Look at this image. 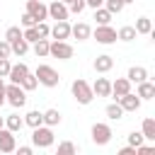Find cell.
<instances>
[{"mask_svg":"<svg viewBox=\"0 0 155 155\" xmlns=\"http://www.w3.org/2000/svg\"><path fill=\"white\" fill-rule=\"evenodd\" d=\"M70 92H73V97H75V102L78 104H82V107H87L92 99H94V92H92V85L87 82V80H82V78H78V80H73V85H70Z\"/></svg>","mask_w":155,"mask_h":155,"instance_id":"obj_1","label":"cell"},{"mask_svg":"<svg viewBox=\"0 0 155 155\" xmlns=\"http://www.w3.org/2000/svg\"><path fill=\"white\" fill-rule=\"evenodd\" d=\"M34 75H36L39 85H44V87H58V82H61L58 70H56V68H51V65H39Z\"/></svg>","mask_w":155,"mask_h":155,"instance_id":"obj_2","label":"cell"},{"mask_svg":"<svg viewBox=\"0 0 155 155\" xmlns=\"http://www.w3.org/2000/svg\"><path fill=\"white\" fill-rule=\"evenodd\" d=\"M5 102L12 104L15 109L24 107V104H27V92L22 90V85H15V82L5 85Z\"/></svg>","mask_w":155,"mask_h":155,"instance_id":"obj_3","label":"cell"},{"mask_svg":"<svg viewBox=\"0 0 155 155\" xmlns=\"http://www.w3.org/2000/svg\"><path fill=\"white\" fill-rule=\"evenodd\" d=\"M31 143L36 148H51L53 145V131H51V126L41 124L36 128H31Z\"/></svg>","mask_w":155,"mask_h":155,"instance_id":"obj_4","label":"cell"},{"mask_svg":"<svg viewBox=\"0 0 155 155\" xmlns=\"http://www.w3.org/2000/svg\"><path fill=\"white\" fill-rule=\"evenodd\" d=\"M48 56H53V58H58V61H70V58H73V46H70L68 41L53 39V41H48Z\"/></svg>","mask_w":155,"mask_h":155,"instance_id":"obj_5","label":"cell"},{"mask_svg":"<svg viewBox=\"0 0 155 155\" xmlns=\"http://www.w3.org/2000/svg\"><path fill=\"white\" fill-rule=\"evenodd\" d=\"M90 136H92V143H94V145H107L114 133H111L109 124H94L92 131H90Z\"/></svg>","mask_w":155,"mask_h":155,"instance_id":"obj_6","label":"cell"},{"mask_svg":"<svg viewBox=\"0 0 155 155\" xmlns=\"http://www.w3.org/2000/svg\"><path fill=\"white\" fill-rule=\"evenodd\" d=\"M92 36L97 39V44L109 46V44H114V41H116V29H114V27H109V24H97V29L92 31Z\"/></svg>","mask_w":155,"mask_h":155,"instance_id":"obj_7","label":"cell"},{"mask_svg":"<svg viewBox=\"0 0 155 155\" xmlns=\"http://www.w3.org/2000/svg\"><path fill=\"white\" fill-rule=\"evenodd\" d=\"M24 12H29L36 22L48 19V10H46V5H44L41 0H27V10H24Z\"/></svg>","mask_w":155,"mask_h":155,"instance_id":"obj_8","label":"cell"},{"mask_svg":"<svg viewBox=\"0 0 155 155\" xmlns=\"http://www.w3.org/2000/svg\"><path fill=\"white\" fill-rule=\"evenodd\" d=\"M15 148H17L15 133L10 128H2L0 126V153H15Z\"/></svg>","mask_w":155,"mask_h":155,"instance_id":"obj_9","label":"cell"},{"mask_svg":"<svg viewBox=\"0 0 155 155\" xmlns=\"http://www.w3.org/2000/svg\"><path fill=\"white\" fill-rule=\"evenodd\" d=\"M46 10H48V17L56 19V22H58V19H68V15H70V12H68V5L61 2V0H53L51 5H46Z\"/></svg>","mask_w":155,"mask_h":155,"instance_id":"obj_10","label":"cell"},{"mask_svg":"<svg viewBox=\"0 0 155 155\" xmlns=\"http://www.w3.org/2000/svg\"><path fill=\"white\" fill-rule=\"evenodd\" d=\"M116 102L121 104V109H124V111H138V109H140V97H138V94H133V92L121 94Z\"/></svg>","mask_w":155,"mask_h":155,"instance_id":"obj_11","label":"cell"},{"mask_svg":"<svg viewBox=\"0 0 155 155\" xmlns=\"http://www.w3.org/2000/svg\"><path fill=\"white\" fill-rule=\"evenodd\" d=\"M48 36H53V39H58V41H65V39L70 36V24H68V19H58V22L51 27Z\"/></svg>","mask_w":155,"mask_h":155,"instance_id":"obj_12","label":"cell"},{"mask_svg":"<svg viewBox=\"0 0 155 155\" xmlns=\"http://www.w3.org/2000/svg\"><path fill=\"white\" fill-rule=\"evenodd\" d=\"M70 36H75L78 41H87V39L92 36V27L85 24V22H78V24L70 27Z\"/></svg>","mask_w":155,"mask_h":155,"instance_id":"obj_13","label":"cell"},{"mask_svg":"<svg viewBox=\"0 0 155 155\" xmlns=\"http://www.w3.org/2000/svg\"><path fill=\"white\" fill-rule=\"evenodd\" d=\"M92 68H94L97 73H109V70L114 68V58H111L109 53H102V56H97V58H94Z\"/></svg>","mask_w":155,"mask_h":155,"instance_id":"obj_14","label":"cell"},{"mask_svg":"<svg viewBox=\"0 0 155 155\" xmlns=\"http://www.w3.org/2000/svg\"><path fill=\"white\" fill-rule=\"evenodd\" d=\"M92 92H94V97H109L111 94V82L107 78H97L94 85H92Z\"/></svg>","mask_w":155,"mask_h":155,"instance_id":"obj_15","label":"cell"},{"mask_svg":"<svg viewBox=\"0 0 155 155\" xmlns=\"http://www.w3.org/2000/svg\"><path fill=\"white\" fill-rule=\"evenodd\" d=\"M126 92H131V80H128V78H116V80L111 82V94L119 99V97L126 94Z\"/></svg>","mask_w":155,"mask_h":155,"instance_id":"obj_16","label":"cell"},{"mask_svg":"<svg viewBox=\"0 0 155 155\" xmlns=\"http://www.w3.org/2000/svg\"><path fill=\"white\" fill-rule=\"evenodd\" d=\"M29 73V68L24 65V63H17V65H12L10 68V73H7V78H10V82H15V85H19L22 82V78Z\"/></svg>","mask_w":155,"mask_h":155,"instance_id":"obj_17","label":"cell"},{"mask_svg":"<svg viewBox=\"0 0 155 155\" xmlns=\"http://www.w3.org/2000/svg\"><path fill=\"white\" fill-rule=\"evenodd\" d=\"M126 78L131 80V82H143V80H148V70L143 68V65H133V68H128V73H126Z\"/></svg>","mask_w":155,"mask_h":155,"instance_id":"obj_18","label":"cell"},{"mask_svg":"<svg viewBox=\"0 0 155 155\" xmlns=\"http://www.w3.org/2000/svg\"><path fill=\"white\" fill-rule=\"evenodd\" d=\"M136 94L140 97V102H143V99H153V97H155V85L148 82V80H143V82H138V92H136Z\"/></svg>","mask_w":155,"mask_h":155,"instance_id":"obj_19","label":"cell"},{"mask_svg":"<svg viewBox=\"0 0 155 155\" xmlns=\"http://www.w3.org/2000/svg\"><path fill=\"white\" fill-rule=\"evenodd\" d=\"M41 116H44V124H46V126H51V128H53V126H58V124H61V119H63L58 109H46V111H41Z\"/></svg>","mask_w":155,"mask_h":155,"instance_id":"obj_20","label":"cell"},{"mask_svg":"<svg viewBox=\"0 0 155 155\" xmlns=\"http://www.w3.org/2000/svg\"><path fill=\"white\" fill-rule=\"evenodd\" d=\"M2 124H5V128H10L12 133H17V131H22V126H24V119H22L19 114H10V116H7Z\"/></svg>","mask_w":155,"mask_h":155,"instance_id":"obj_21","label":"cell"},{"mask_svg":"<svg viewBox=\"0 0 155 155\" xmlns=\"http://www.w3.org/2000/svg\"><path fill=\"white\" fill-rule=\"evenodd\" d=\"M41 124H44V116H41V111H36V109L27 111V116H24V126H29V128H36V126H41Z\"/></svg>","mask_w":155,"mask_h":155,"instance_id":"obj_22","label":"cell"},{"mask_svg":"<svg viewBox=\"0 0 155 155\" xmlns=\"http://www.w3.org/2000/svg\"><path fill=\"white\" fill-rule=\"evenodd\" d=\"M140 133L145 140H155V119H143V126H140Z\"/></svg>","mask_w":155,"mask_h":155,"instance_id":"obj_23","label":"cell"},{"mask_svg":"<svg viewBox=\"0 0 155 155\" xmlns=\"http://www.w3.org/2000/svg\"><path fill=\"white\" fill-rule=\"evenodd\" d=\"M10 48H12V53H17V56H24V53L29 51V41H27L24 36H19V39L10 41Z\"/></svg>","mask_w":155,"mask_h":155,"instance_id":"obj_24","label":"cell"},{"mask_svg":"<svg viewBox=\"0 0 155 155\" xmlns=\"http://www.w3.org/2000/svg\"><path fill=\"white\" fill-rule=\"evenodd\" d=\"M104 114H107L111 121H119V119H124V109H121V104H119V102H111V104H107Z\"/></svg>","mask_w":155,"mask_h":155,"instance_id":"obj_25","label":"cell"},{"mask_svg":"<svg viewBox=\"0 0 155 155\" xmlns=\"http://www.w3.org/2000/svg\"><path fill=\"white\" fill-rule=\"evenodd\" d=\"M133 29H136V34H153V22L148 17H138Z\"/></svg>","mask_w":155,"mask_h":155,"instance_id":"obj_26","label":"cell"},{"mask_svg":"<svg viewBox=\"0 0 155 155\" xmlns=\"http://www.w3.org/2000/svg\"><path fill=\"white\" fill-rule=\"evenodd\" d=\"M136 36H138V34H136V29H133L131 24H126V27H121V29L116 31V39H119V41H133Z\"/></svg>","mask_w":155,"mask_h":155,"instance_id":"obj_27","label":"cell"},{"mask_svg":"<svg viewBox=\"0 0 155 155\" xmlns=\"http://www.w3.org/2000/svg\"><path fill=\"white\" fill-rule=\"evenodd\" d=\"M19 85H22V90H24V92H31V90H36V87H39V80H36V75H34V73H27V75L22 78V82H19Z\"/></svg>","mask_w":155,"mask_h":155,"instance_id":"obj_28","label":"cell"},{"mask_svg":"<svg viewBox=\"0 0 155 155\" xmlns=\"http://www.w3.org/2000/svg\"><path fill=\"white\" fill-rule=\"evenodd\" d=\"M94 19H97V24H109L111 22V12L102 5V7H94Z\"/></svg>","mask_w":155,"mask_h":155,"instance_id":"obj_29","label":"cell"},{"mask_svg":"<svg viewBox=\"0 0 155 155\" xmlns=\"http://www.w3.org/2000/svg\"><path fill=\"white\" fill-rule=\"evenodd\" d=\"M34 53L39 58H46L48 56V39H36L34 41Z\"/></svg>","mask_w":155,"mask_h":155,"instance_id":"obj_30","label":"cell"},{"mask_svg":"<svg viewBox=\"0 0 155 155\" xmlns=\"http://www.w3.org/2000/svg\"><path fill=\"white\" fill-rule=\"evenodd\" d=\"M75 153H78V145L75 143H70V140L58 143V155H75Z\"/></svg>","mask_w":155,"mask_h":155,"instance_id":"obj_31","label":"cell"},{"mask_svg":"<svg viewBox=\"0 0 155 155\" xmlns=\"http://www.w3.org/2000/svg\"><path fill=\"white\" fill-rule=\"evenodd\" d=\"M104 7H107L111 15H119V12L124 10V2H121V0H104Z\"/></svg>","mask_w":155,"mask_h":155,"instance_id":"obj_32","label":"cell"},{"mask_svg":"<svg viewBox=\"0 0 155 155\" xmlns=\"http://www.w3.org/2000/svg\"><path fill=\"white\" fill-rule=\"evenodd\" d=\"M140 143H145V138H143V133H140V131H131V133H128V145H133V148H138Z\"/></svg>","mask_w":155,"mask_h":155,"instance_id":"obj_33","label":"cell"},{"mask_svg":"<svg viewBox=\"0 0 155 155\" xmlns=\"http://www.w3.org/2000/svg\"><path fill=\"white\" fill-rule=\"evenodd\" d=\"M85 7H87L85 0H70V2H68V12H73V15H80Z\"/></svg>","mask_w":155,"mask_h":155,"instance_id":"obj_34","label":"cell"},{"mask_svg":"<svg viewBox=\"0 0 155 155\" xmlns=\"http://www.w3.org/2000/svg\"><path fill=\"white\" fill-rule=\"evenodd\" d=\"M19 36H22V29H19V27H7L5 41H15V39H19Z\"/></svg>","mask_w":155,"mask_h":155,"instance_id":"obj_35","label":"cell"},{"mask_svg":"<svg viewBox=\"0 0 155 155\" xmlns=\"http://www.w3.org/2000/svg\"><path fill=\"white\" fill-rule=\"evenodd\" d=\"M22 36H24V39H27L29 44H34V41L39 39V31H36V27H27V29L22 31Z\"/></svg>","mask_w":155,"mask_h":155,"instance_id":"obj_36","label":"cell"},{"mask_svg":"<svg viewBox=\"0 0 155 155\" xmlns=\"http://www.w3.org/2000/svg\"><path fill=\"white\" fill-rule=\"evenodd\" d=\"M34 27H36V31H39V39H46V36H48V31H51V27L46 24V19H44V22H36Z\"/></svg>","mask_w":155,"mask_h":155,"instance_id":"obj_37","label":"cell"},{"mask_svg":"<svg viewBox=\"0 0 155 155\" xmlns=\"http://www.w3.org/2000/svg\"><path fill=\"white\" fill-rule=\"evenodd\" d=\"M12 56V48H10V41H0V58H10Z\"/></svg>","mask_w":155,"mask_h":155,"instance_id":"obj_38","label":"cell"},{"mask_svg":"<svg viewBox=\"0 0 155 155\" xmlns=\"http://www.w3.org/2000/svg\"><path fill=\"white\" fill-rule=\"evenodd\" d=\"M10 68H12V63H10V58H0V78H7V73H10Z\"/></svg>","mask_w":155,"mask_h":155,"instance_id":"obj_39","label":"cell"},{"mask_svg":"<svg viewBox=\"0 0 155 155\" xmlns=\"http://www.w3.org/2000/svg\"><path fill=\"white\" fill-rule=\"evenodd\" d=\"M34 24H36V19H34L29 12H24V15H22V27L27 29V27H34Z\"/></svg>","mask_w":155,"mask_h":155,"instance_id":"obj_40","label":"cell"},{"mask_svg":"<svg viewBox=\"0 0 155 155\" xmlns=\"http://www.w3.org/2000/svg\"><path fill=\"white\" fill-rule=\"evenodd\" d=\"M15 150H17L19 155H31V153H34V148H31V145H22V148H15Z\"/></svg>","mask_w":155,"mask_h":155,"instance_id":"obj_41","label":"cell"},{"mask_svg":"<svg viewBox=\"0 0 155 155\" xmlns=\"http://www.w3.org/2000/svg\"><path fill=\"white\" fill-rule=\"evenodd\" d=\"M119 155H136V148H133V145H126V148L119 150Z\"/></svg>","mask_w":155,"mask_h":155,"instance_id":"obj_42","label":"cell"},{"mask_svg":"<svg viewBox=\"0 0 155 155\" xmlns=\"http://www.w3.org/2000/svg\"><path fill=\"white\" fill-rule=\"evenodd\" d=\"M85 5L94 10V7H102V5H104V0H85Z\"/></svg>","mask_w":155,"mask_h":155,"instance_id":"obj_43","label":"cell"},{"mask_svg":"<svg viewBox=\"0 0 155 155\" xmlns=\"http://www.w3.org/2000/svg\"><path fill=\"white\" fill-rule=\"evenodd\" d=\"M5 104V85H0V107Z\"/></svg>","mask_w":155,"mask_h":155,"instance_id":"obj_44","label":"cell"},{"mask_svg":"<svg viewBox=\"0 0 155 155\" xmlns=\"http://www.w3.org/2000/svg\"><path fill=\"white\" fill-rule=\"evenodd\" d=\"M121 2H124V5H128V2H136V0H121Z\"/></svg>","mask_w":155,"mask_h":155,"instance_id":"obj_45","label":"cell"},{"mask_svg":"<svg viewBox=\"0 0 155 155\" xmlns=\"http://www.w3.org/2000/svg\"><path fill=\"white\" fill-rule=\"evenodd\" d=\"M61 2H65V5H68V2H70V0H61Z\"/></svg>","mask_w":155,"mask_h":155,"instance_id":"obj_46","label":"cell"},{"mask_svg":"<svg viewBox=\"0 0 155 155\" xmlns=\"http://www.w3.org/2000/svg\"><path fill=\"white\" fill-rule=\"evenodd\" d=\"M0 126H2V116H0Z\"/></svg>","mask_w":155,"mask_h":155,"instance_id":"obj_47","label":"cell"},{"mask_svg":"<svg viewBox=\"0 0 155 155\" xmlns=\"http://www.w3.org/2000/svg\"><path fill=\"white\" fill-rule=\"evenodd\" d=\"M0 85H2V78H0Z\"/></svg>","mask_w":155,"mask_h":155,"instance_id":"obj_48","label":"cell"}]
</instances>
